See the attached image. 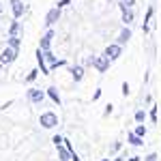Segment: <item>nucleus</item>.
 Wrapping results in <instances>:
<instances>
[{
  "mask_svg": "<svg viewBox=\"0 0 161 161\" xmlns=\"http://www.w3.org/2000/svg\"><path fill=\"white\" fill-rule=\"evenodd\" d=\"M88 62H90L92 67H97L101 73H103V71H108V67H110V58H108V56H90Z\"/></svg>",
  "mask_w": 161,
  "mask_h": 161,
  "instance_id": "1",
  "label": "nucleus"
},
{
  "mask_svg": "<svg viewBox=\"0 0 161 161\" xmlns=\"http://www.w3.org/2000/svg\"><path fill=\"white\" fill-rule=\"evenodd\" d=\"M15 58H17V47H11V45H7V50L0 54V62L2 64H11Z\"/></svg>",
  "mask_w": 161,
  "mask_h": 161,
  "instance_id": "2",
  "label": "nucleus"
},
{
  "mask_svg": "<svg viewBox=\"0 0 161 161\" xmlns=\"http://www.w3.org/2000/svg\"><path fill=\"white\" fill-rule=\"evenodd\" d=\"M41 125H43L45 129H52V127H56V125H58V118H56V114H52V112H47V114H41Z\"/></svg>",
  "mask_w": 161,
  "mask_h": 161,
  "instance_id": "3",
  "label": "nucleus"
},
{
  "mask_svg": "<svg viewBox=\"0 0 161 161\" xmlns=\"http://www.w3.org/2000/svg\"><path fill=\"white\" fill-rule=\"evenodd\" d=\"M58 17H60V9L56 7V9H52V11L47 13V17H45V24H47V26L56 24V22H58Z\"/></svg>",
  "mask_w": 161,
  "mask_h": 161,
  "instance_id": "4",
  "label": "nucleus"
},
{
  "mask_svg": "<svg viewBox=\"0 0 161 161\" xmlns=\"http://www.w3.org/2000/svg\"><path fill=\"white\" fill-rule=\"evenodd\" d=\"M105 56H108L110 60H116V58L120 56V45H110V47L105 50Z\"/></svg>",
  "mask_w": 161,
  "mask_h": 161,
  "instance_id": "5",
  "label": "nucleus"
},
{
  "mask_svg": "<svg viewBox=\"0 0 161 161\" xmlns=\"http://www.w3.org/2000/svg\"><path fill=\"white\" fill-rule=\"evenodd\" d=\"M13 15L15 17H22L24 15V4H22V0H13Z\"/></svg>",
  "mask_w": 161,
  "mask_h": 161,
  "instance_id": "6",
  "label": "nucleus"
},
{
  "mask_svg": "<svg viewBox=\"0 0 161 161\" xmlns=\"http://www.w3.org/2000/svg\"><path fill=\"white\" fill-rule=\"evenodd\" d=\"M120 11H123V22H125V24L133 22V13L129 11V7H127V4H120Z\"/></svg>",
  "mask_w": 161,
  "mask_h": 161,
  "instance_id": "7",
  "label": "nucleus"
},
{
  "mask_svg": "<svg viewBox=\"0 0 161 161\" xmlns=\"http://www.w3.org/2000/svg\"><path fill=\"white\" fill-rule=\"evenodd\" d=\"M52 39H54V32H47V35H45V37L41 39V50H50V43H52Z\"/></svg>",
  "mask_w": 161,
  "mask_h": 161,
  "instance_id": "8",
  "label": "nucleus"
},
{
  "mask_svg": "<svg viewBox=\"0 0 161 161\" xmlns=\"http://www.w3.org/2000/svg\"><path fill=\"white\" fill-rule=\"evenodd\" d=\"M28 97H30V101H32V103H39V101H43V92H41V90H35V88H32V90L28 92Z\"/></svg>",
  "mask_w": 161,
  "mask_h": 161,
  "instance_id": "9",
  "label": "nucleus"
},
{
  "mask_svg": "<svg viewBox=\"0 0 161 161\" xmlns=\"http://www.w3.org/2000/svg\"><path fill=\"white\" fill-rule=\"evenodd\" d=\"M129 142L133 144V146H142L144 142H142V137L137 136V133H129Z\"/></svg>",
  "mask_w": 161,
  "mask_h": 161,
  "instance_id": "10",
  "label": "nucleus"
},
{
  "mask_svg": "<svg viewBox=\"0 0 161 161\" xmlns=\"http://www.w3.org/2000/svg\"><path fill=\"white\" fill-rule=\"evenodd\" d=\"M131 39V32H129V28H125L123 32H120V37H118V43H127Z\"/></svg>",
  "mask_w": 161,
  "mask_h": 161,
  "instance_id": "11",
  "label": "nucleus"
},
{
  "mask_svg": "<svg viewBox=\"0 0 161 161\" xmlns=\"http://www.w3.org/2000/svg\"><path fill=\"white\" fill-rule=\"evenodd\" d=\"M82 75H84V69H82V67H75V69H73V80H75V82H80Z\"/></svg>",
  "mask_w": 161,
  "mask_h": 161,
  "instance_id": "12",
  "label": "nucleus"
},
{
  "mask_svg": "<svg viewBox=\"0 0 161 161\" xmlns=\"http://www.w3.org/2000/svg\"><path fill=\"white\" fill-rule=\"evenodd\" d=\"M47 95H50L52 99L56 101V103H60V97H58V92H56V88H47Z\"/></svg>",
  "mask_w": 161,
  "mask_h": 161,
  "instance_id": "13",
  "label": "nucleus"
},
{
  "mask_svg": "<svg viewBox=\"0 0 161 161\" xmlns=\"http://www.w3.org/2000/svg\"><path fill=\"white\" fill-rule=\"evenodd\" d=\"M136 133H137L140 137H144V136H146V127H144V125H140V127L136 129Z\"/></svg>",
  "mask_w": 161,
  "mask_h": 161,
  "instance_id": "14",
  "label": "nucleus"
},
{
  "mask_svg": "<svg viewBox=\"0 0 161 161\" xmlns=\"http://www.w3.org/2000/svg\"><path fill=\"white\" fill-rule=\"evenodd\" d=\"M9 45H11V47H19V39L11 37V39H9Z\"/></svg>",
  "mask_w": 161,
  "mask_h": 161,
  "instance_id": "15",
  "label": "nucleus"
},
{
  "mask_svg": "<svg viewBox=\"0 0 161 161\" xmlns=\"http://www.w3.org/2000/svg\"><path fill=\"white\" fill-rule=\"evenodd\" d=\"M17 30H19V24H17V22H13V26H11V37H17Z\"/></svg>",
  "mask_w": 161,
  "mask_h": 161,
  "instance_id": "16",
  "label": "nucleus"
},
{
  "mask_svg": "<svg viewBox=\"0 0 161 161\" xmlns=\"http://www.w3.org/2000/svg\"><path fill=\"white\" fill-rule=\"evenodd\" d=\"M136 120H137V123H142V120H144V112H137V114H136Z\"/></svg>",
  "mask_w": 161,
  "mask_h": 161,
  "instance_id": "17",
  "label": "nucleus"
},
{
  "mask_svg": "<svg viewBox=\"0 0 161 161\" xmlns=\"http://www.w3.org/2000/svg\"><path fill=\"white\" fill-rule=\"evenodd\" d=\"M37 73H39V71H30V75H28V77H26V80H28V82H32V80H35V77H37Z\"/></svg>",
  "mask_w": 161,
  "mask_h": 161,
  "instance_id": "18",
  "label": "nucleus"
},
{
  "mask_svg": "<svg viewBox=\"0 0 161 161\" xmlns=\"http://www.w3.org/2000/svg\"><path fill=\"white\" fill-rule=\"evenodd\" d=\"M133 2H136V0H120V4H127V7H131Z\"/></svg>",
  "mask_w": 161,
  "mask_h": 161,
  "instance_id": "19",
  "label": "nucleus"
},
{
  "mask_svg": "<svg viewBox=\"0 0 161 161\" xmlns=\"http://www.w3.org/2000/svg\"><path fill=\"white\" fill-rule=\"evenodd\" d=\"M67 4H69V0H60V2H58V9H62V7H67Z\"/></svg>",
  "mask_w": 161,
  "mask_h": 161,
  "instance_id": "20",
  "label": "nucleus"
},
{
  "mask_svg": "<svg viewBox=\"0 0 161 161\" xmlns=\"http://www.w3.org/2000/svg\"><path fill=\"white\" fill-rule=\"evenodd\" d=\"M155 159H157V155H148V159H146V161H155Z\"/></svg>",
  "mask_w": 161,
  "mask_h": 161,
  "instance_id": "21",
  "label": "nucleus"
},
{
  "mask_svg": "<svg viewBox=\"0 0 161 161\" xmlns=\"http://www.w3.org/2000/svg\"><path fill=\"white\" fill-rule=\"evenodd\" d=\"M103 161H108V159H103Z\"/></svg>",
  "mask_w": 161,
  "mask_h": 161,
  "instance_id": "22",
  "label": "nucleus"
}]
</instances>
